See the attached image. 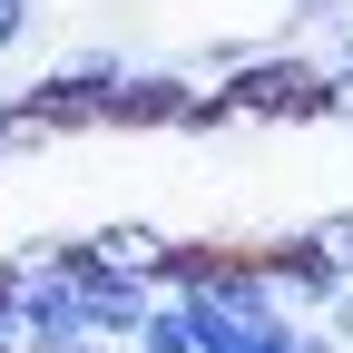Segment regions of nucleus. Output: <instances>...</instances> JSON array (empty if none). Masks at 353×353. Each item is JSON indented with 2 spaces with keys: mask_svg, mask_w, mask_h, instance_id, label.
Segmentation results:
<instances>
[{
  "mask_svg": "<svg viewBox=\"0 0 353 353\" xmlns=\"http://www.w3.org/2000/svg\"><path fill=\"white\" fill-rule=\"evenodd\" d=\"M314 99H324V59L314 50H255L236 79L206 88L216 118H314Z\"/></svg>",
  "mask_w": 353,
  "mask_h": 353,
  "instance_id": "f257e3e1",
  "label": "nucleus"
},
{
  "mask_svg": "<svg viewBox=\"0 0 353 353\" xmlns=\"http://www.w3.org/2000/svg\"><path fill=\"white\" fill-rule=\"evenodd\" d=\"M128 69H138L128 50H69L50 79H30V99H20V108H30L39 128H88V118L108 128V99H118V79H128Z\"/></svg>",
  "mask_w": 353,
  "mask_h": 353,
  "instance_id": "f03ea898",
  "label": "nucleus"
},
{
  "mask_svg": "<svg viewBox=\"0 0 353 353\" xmlns=\"http://www.w3.org/2000/svg\"><path fill=\"white\" fill-rule=\"evenodd\" d=\"M69 245H79V265L138 275V285H167V255H176V236H167V226H138V216H108V226H88V236H69Z\"/></svg>",
  "mask_w": 353,
  "mask_h": 353,
  "instance_id": "7ed1b4c3",
  "label": "nucleus"
},
{
  "mask_svg": "<svg viewBox=\"0 0 353 353\" xmlns=\"http://www.w3.org/2000/svg\"><path fill=\"white\" fill-rule=\"evenodd\" d=\"M157 314V285H138V275H99V265H79V324H88V343H138V324Z\"/></svg>",
  "mask_w": 353,
  "mask_h": 353,
  "instance_id": "20e7f679",
  "label": "nucleus"
},
{
  "mask_svg": "<svg viewBox=\"0 0 353 353\" xmlns=\"http://www.w3.org/2000/svg\"><path fill=\"white\" fill-rule=\"evenodd\" d=\"M304 236V255L324 265V275H353V206H334V216H314V226H294Z\"/></svg>",
  "mask_w": 353,
  "mask_h": 353,
  "instance_id": "39448f33",
  "label": "nucleus"
},
{
  "mask_svg": "<svg viewBox=\"0 0 353 353\" xmlns=\"http://www.w3.org/2000/svg\"><path fill=\"white\" fill-rule=\"evenodd\" d=\"M128 353H196V324H187V304H176V294H157V314L138 324V343H128Z\"/></svg>",
  "mask_w": 353,
  "mask_h": 353,
  "instance_id": "423d86ee",
  "label": "nucleus"
},
{
  "mask_svg": "<svg viewBox=\"0 0 353 353\" xmlns=\"http://www.w3.org/2000/svg\"><path fill=\"white\" fill-rule=\"evenodd\" d=\"M314 118H353V59H334V50H324V99H314Z\"/></svg>",
  "mask_w": 353,
  "mask_h": 353,
  "instance_id": "0eeeda50",
  "label": "nucleus"
},
{
  "mask_svg": "<svg viewBox=\"0 0 353 353\" xmlns=\"http://www.w3.org/2000/svg\"><path fill=\"white\" fill-rule=\"evenodd\" d=\"M30 30H39V0H0V59L30 50Z\"/></svg>",
  "mask_w": 353,
  "mask_h": 353,
  "instance_id": "6e6552de",
  "label": "nucleus"
},
{
  "mask_svg": "<svg viewBox=\"0 0 353 353\" xmlns=\"http://www.w3.org/2000/svg\"><path fill=\"white\" fill-rule=\"evenodd\" d=\"M353 0H294V30H343Z\"/></svg>",
  "mask_w": 353,
  "mask_h": 353,
  "instance_id": "1a4fd4ad",
  "label": "nucleus"
},
{
  "mask_svg": "<svg viewBox=\"0 0 353 353\" xmlns=\"http://www.w3.org/2000/svg\"><path fill=\"white\" fill-rule=\"evenodd\" d=\"M314 324H324V334H334V343H353V275H343V285H334V304H324V314H314Z\"/></svg>",
  "mask_w": 353,
  "mask_h": 353,
  "instance_id": "9d476101",
  "label": "nucleus"
},
{
  "mask_svg": "<svg viewBox=\"0 0 353 353\" xmlns=\"http://www.w3.org/2000/svg\"><path fill=\"white\" fill-rule=\"evenodd\" d=\"M334 59H353V20H343V30H334Z\"/></svg>",
  "mask_w": 353,
  "mask_h": 353,
  "instance_id": "9b49d317",
  "label": "nucleus"
},
{
  "mask_svg": "<svg viewBox=\"0 0 353 353\" xmlns=\"http://www.w3.org/2000/svg\"><path fill=\"white\" fill-rule=\"evenodd\" d=\"M88 353H108V343H88Z\"/></svg>",
  "mask_w": 353,
  "mask_h": 353,
  "instance_id": "f8f14e48",
  "label": "nucleus"
}]
</instances>
